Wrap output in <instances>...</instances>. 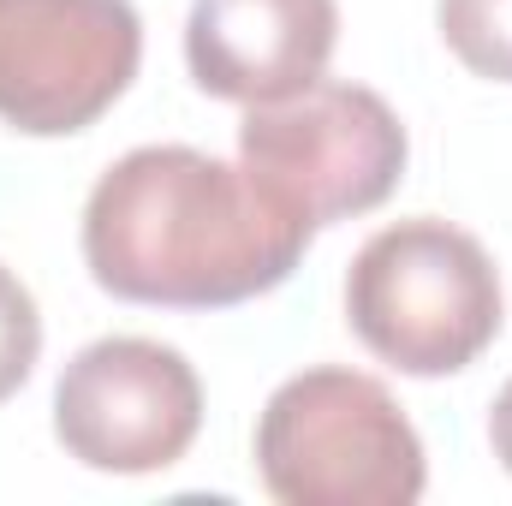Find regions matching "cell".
Instances as JSON below:
<instances>
[{
    "label": "cell",
    "mask_w": 512,
    "mask_h": 506,
    "mask_svg": "<svg viewBox=\"0 0 512 506\" xmlns=\"http://www.w3.org/2000/svg\"><path fill=\"white\" fill-rule=\"evenodd\" d=\"M310 245V227L245 167L191 143L120 155L84 203L90 280L126 304L227 310L274 292Z\"/></svg>",
    "instance_id": "6da1fadb"
},
{
    "label": "cell",
    "mask_w": 512,
    "mask_h": 506,
    "mask_svg": "<svg viewBox=\"0 0 512 506\" xmlns=\"http://www.w3.org/2000/svg\"><path fill=\"white\" fill-rule=\"evenodd\" d=\"M346 322L399 376H459L501 334L495 256L453 221H393L352 256Z\"/></svg>",
    "instance_id": "7a4b0ae2"
},
{
    "label": "cell",
    "mask_w": 512,
    "mask_h": 506,
    "mask_svg": "<svg viewBox=\"0 0 512 506\" xmlns=\"http://www.w3.org/2000/svg\"><path fill=\"white\" fill-rule=\"evenodd\" d=\"M256 477L280 506H411L429 465L382 381L328 364L268 393L256 417Z\"/></svg>",
    "instance_id": "3957f363"
},
{
    "label": "cell",
    "mask_w": 512,
    "mask_h": 506,
    "mask_svg": "<svg viewBox=\"0 0 512 506\" xmlns=\"http://www.w3.org/2000/svg\"><path fill=\"white\" fill-rule=\"evenodd\" d=\"M405 126L376 90L316 78L286 102H262L239 126V167L310 233L370 215L405 179Z\"/></svg>",
    "instance_id": "277c9868"
},
{
    "label": "cell",
    "mask_w": 512,
    "mask_h": 506,
    "mask_svg": "<svg viewBox=\"0 0 512 506\" xmlns=\"http://www.w3.org/2000/svg\"><path fill=\"white\" fill-rule=\"evenodd\" d=\"M131 0H0V120L24 137L96 126L137 78Z\"/></svg>",
    "instance_id": "5b68a950"
},
{
    "label": "cell",
    "mask_w": 512,
    "mask_h": 506,
    "mask_svg": "<svg viewBox=\"0 0 512 506\" xmlns=\"http://www.w3.org/2000/svg\"><path fill=\"white\" fill-rule=\"evenodd\" d=\"M203 429V381L185 352L137 334L90 340L54 381L60 447L114 477H149L191 453Z\"/></svg>",
    "instance_id": "8992f818"
},
{
    "label": "cell",
    "mask_w": 512,
    "mask_h": 506,
    "mask_svg": "<svg viewBox=\"0 0 512 506\" xmlns=\"http://www.w3.org/2000/svg\"><path fill=\"white\" fill-rule=\"evenodd\" d=\"M340 42L334 0H197L185 18V66L203 96L286 102L310 90Z\"/></svg>",
    "instance_id": "52a82bcc"
},
{
    "label": "cell",
    "mask_w": 512,
    "mask_h": 506,
    "mask_svg": "<svg viewBox=\"0 0 512 506\" xmlns=\"http://www.w3.org/2000/svg\"><path fill=\"white\" fill-rule=\"evenodd\" d=\"M435 24L465 72L512 84V0H441Z\"/></svg>",
    "instance_id": "ba28073f"
},
{
    "label": "cell",
    "mask_w": 512,
    "mask_h": 506,
    "mask_svg": "<svg viewBox=\"0 0 512 506\" xmlns=\"http://www.w3.org/2000/svg\"><path fill=\"white\" fill-rule=\"evenodd\" d=\"M42 358V316L30 286L0 262V399H12Z\"/></svg>",
    "instance_id": "9c48e42d"
},
{
    "label": "cell",
    "mask_w": 512,
    "mask_h": 506,
    "mask_svg": "<svg viewBox=\"0 0 512 506\" xmlns=\"http://www.w3.org/2000/svg\"><path fill=\"white\" fill-rule=\"evenodd\" d=\"M489 441H495V459L507 465V477H512V381L495 393V411H489Z\"/></svg>",
    "instance_id": "30bf717a"
}]
</instances>
